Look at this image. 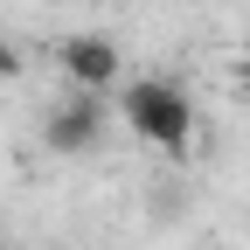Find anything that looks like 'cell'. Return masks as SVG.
Returning a JSON list of instances; mask_svg holds the SVG:
<instances>
[{
  "label": "cell",
  "instance_id": "obj_1",
  "mask_svg": "<svg viewBox=\"0 0 250 250\" xmlns=\"http://www.w3.org/2000/svg\"><path fill=\"white\" fill-rule=\"evenodd\" d=\"M118 118L153 153H188V139H195V98L167 77H125L118 83Z\"/></svg>",
  "mask_w": 250,
  "mask_h": 250
},
{
  "label": "cell",
  "instance_id": "obj_2",
  "mask_svg": "<svg viewBox=\"0 0 250 250\" xmlns=\"http://www.w3.org/2000/svg\"><path fill=\"white\" fill-rule=\"evenodd\" d=\"M56 70H62V83L77 98H111L125 62H118V42H104V35H62L56 42Z\"/></svg>",
  "mask_w": 250,
  "mask_h": 250
},
{
  "label": "cell",
  "instance_id": "obj_3",
  "mask_svg": "<svg viewBox=\"0 0 250 250\" xmlns=\"http://www.w3.org/2000/svg\"><path fill=\"white\" fill-rule=\"evenodd\" d=\"M104 118H111L104 98H70V104H56V111H49L42 132H49L56 153H90V146L104 139Z\"/></svg>",
  "mask_w": 250,
  "mask_h": 250
},
{
  "label": "cell",
  "instance_id": "obj_4",
  "mask_svg": "<svg viewBox=\"0 0 250 250\" xmlns=\"http://www.w3.org/2000/svg\"><path fill=\"white\" fill-rule=\"evenodd\" d=\"M236 90H243V98H250V56L236 62Z\"/></svg>",
  "mask_w": 250,
  "mask_h": 250
}]
</instances>
